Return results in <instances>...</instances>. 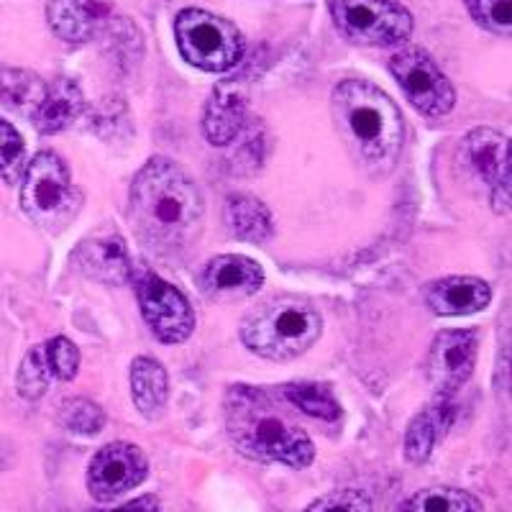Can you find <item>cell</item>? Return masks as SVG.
Returning a JSON list of instances; mask_svg holds the SVG:
<instances>
[{
  "instance_id": "obj_20",
  "label": "cell",
  "mask_w": 512,
  "mask_h": 512,
  "mask_svg": "<svg viewBox=\"0 0 512 512\" xmlns=\"http://www.w3.org/2000/svg\"><path fill=\"white\" fill-rule=\"evenodd\" d=\"M131 395H134V405L144 418H162L169 400V379L157 359H152V356L134 359V364H131Z\"/></svg>"
},
{
  "instance_id": "obj_9",
  "label": "cell",
  "mask_w": 512,
  "mask_h": 512,
  "mask_svg": "<svg viewBox=\"0 0 512 512\" xmlns=\"http://www.w3.org/2000/svg\"><path fill=\"white\" fill-rule=\"evenodd\" d=\"M139 308L146 326L162 344H182L195 331V313L187 297L177 287L164 282L152 269H136L131 272Z\"/></svg>"
},
{
  "instance_id": "obj_16",
  "label": "cell",
  "mask_w": 512,
  "mask_h": 512,
  "mask_svg": "<svg viewBox=\"0 0 512 512\" xmlns=\"http://www.w3.org/2000/svg\"><path fill=\"white\" fill-rule=\"evenodd\" d=\"M108 18L105 0H49L47 21L54 34L70 44H85L98 36Z\"/></svg>"
},
{
  "instance_id": "obj_3",
  "label": "cell",
  "mask_w": 512,
  "mask_h": 512,
  "mask_svg": "<svg viewBox=\"0 0 512 512\" xmlns=\"http://www.w3.org/2000/svg\"><path fill=\"white\" fill-rule=\"evenodd\" d=\"M226 431L239 454L262 464L308 469L315 446L300 425L290 423L262 390L236 384L226 395Z\"/></svg>"
},
{
  "instance_id": "obj_5",
  "label": "cell",
  "mask_w": 512,
  "mask_h": 512,
  "mask_svg": "<svg viewBox=\"0 0 512 512\" xmlns=\"http://www.w3.org/2000/svg\"><path fill=\"white\" fill-rule=\"evenodd\" d=\"M175 36L185 62L203 72H228L244 57L241 31L203 8H185L175 18Z\"/></svg>"
},
{
  "instance_id": "obj_26",
  "label": "cell",
  "mask_w": 512,
  "mask_h": 512,
  "mask_svg": "<svg viewBox=\"0 0 512 512\" xmlns=\"http://www.w3.org/2000/svg\"><path fill=\"white\" fill-rule=\"evenodd\" d=\"M26 167H29V157H26L24 136L0 118V180L6 185H16L24 177Z\"/></svg>"
},
{
  "instance_id": "obj_13",
  "label": "cell",
  "mask_w": 512,
  "mask_h": 512,
  "mask_svg": "<svg viewBox=\"0 0 512 512\" xmlns=\"http://www.w3.org/2000/svg\"><path fill=\"white\" fill-rule=\"evenodd\" d=\"M262 285L264 269L249 256H216L200 272V290L210 300H244L262 290Z\"/></svg>"
},
{
  "instance_id": "obj_6",
  "label": "cell",
  "mask_w": 512,
  "mask_h": 512,
  "mask_svg": "<svg viewBox=\"0 0 512 512\" xmlns=\"http://www.w3.org/2000/svg\"><path fill=\"white\" fill-rule=\"evenodd\" d=\"M21 208L36 226L59 231L80 208L67 164L54 152H39L29 162L21 187Z\"/></svg>"
},
{
  "instance_id": "obj_23",
  "label": "cell",
  "mask_w": 512,
  "mask_h": 512,
  "mask_svg": "<svg viewBox=\"0 0 512 512\" xmlns=\"http://www.w3.org/2000/svg\"><path fill=\"white\" fill-rule=\"evenodd\" d=\"M395 512H484V507L466 489L428 487L400 502Z\"/></svg>"
},
{
  "instance_id": "obj_21",
  "label": "cell",
  "mask_w": 512,
  "mask_h": 512,
  "mask_svg": "<svg viewBox=\"0 0 512 512\" xmlns=\"http://www.w3.org/2000/svg\"><path fill=\"white\" fill-rule=\"evenodd\" d=\"M223 216H226L228 231L236 239L249 241V244H264V241L272 239V213L262 200L251 198V195H231L226 200Z\"/></svg>"
},
{
  "instance_id": "obj_15",
  "label": "cell",
  "mask_w": 512,
  "mask_h": 512,
  "mask_svg": "<svg viewBox=\"0 0 512 512\" xmlns=\"http://www.w3.org/2000/svg\"><path fill=\"white\" fill-rule=\"evenodd\" d=\"M75 262L80 264L82 272L105 285H126L131 282V272H134L126 244L116 233L82 241L75 249Z\"/></svg>"
},
{
  "instance_id": "obj_12",
  "label": "cell",
  "mask_w": 512,
  "mask_h": 512,
  "mask_svg": "<svg viewBox=\"0 0 512 512\" xmlns=\"http://www.w3.org/2000/svg\"><path fill=\"white\" fill-rule=\"evenodd\" d=\"M469 167L492 190V208L500 216L510 213V139L495 128H474L461 141Z\"/></svg>"
},
{
  "instance_id": "obj_22",
  "label": "cell",
  "mask_w": 512,
  "mask_h": 512,
  "mask_svg": "<svg viewBox=\"0 0 512 512\" xmlns=\"http://www.w3.org/2000/svg\"><path fill=\"white\" fill-rule=\"evenodd\" d=\"M44 95H47V82L36 72L0 67V103L16 111L18 116L34 118Z\"/></svg>"
},
{
  "instance_id": "obj_4",
  "label": "cell",
  "mask_w": 512,
  "mask_h": 512,
  "mask_svg": "<svg viewBox=\"0 0 512 512\" xmlns=\"http://www.w3.org/2000/svg\"><path fill=\"white\" fill-rule=\"evenodd\" d=\"M323 331V318L303 297H277L259 305L241 323V341L256 356L274 361L297 359Z\"/></svg>"
},
{
  "instance_id": "obj_2",
  "label": "cell",
  "mask_w": 512,
  "mask_h": 512,
  "mask_svg": "<svg viewBox=\"0 0 512 512\" xmlns=\"http://www.w3.org/2000/svg\"><path fill=\"white\" fill-rule=\"evenodd\" d=\"M331 111L346 152L369 175L395 167L405 144V121L390 95L367 80H344L333 90Z\"/></svg>"
},
{
  "instance_id": "obj_24",
  "label": "cell",
  "mask_w": 512,
  "mask_h": 512,
  "mask_svg": "<svg viewBox=\"0 0 512 512\" xmlns=\"http://www.w3.org/2000/svg\"><path fill=\"white\" fill-rule=\"evenodd\" d=\"M280 392L285 395V400H290L297 410H303L310 418L328 420V423L341 418V405L333 397V392L328 387H323V384L295 382L285 384Z\"/></svg>"
},
{
  "instance_id": "obj_18",
  "label": "cell",
  "mask_w": 512,
  "mask_h": 512,
  "mask_svg": "<svg viewBox=\"0 0 512 512\" xmlns=\"http://www.w3.org/2000/svg\"><path fill=\"white\" fill-rule=\"evenodd\" d=\"M454 415V400L433 397L431 405L410 420L408 433H405V459L410 464H425L431 459L436 443L446 436L451 423H454Z\"/></svg>"
},
{
  "instance_id": "obj_29",
  "label": "cell",
  "mask_w": 512,
  "mask_h": 512,
  "mask_svg": "<svg viewBox=\"0 0 512 512\" xmlns=\"http://www.w3.org/2000/svg\"><path fill=\"white\" fill-rule=\"evenodd\" d=\"M44 354H47V364L52 377L62 379V382H70V379L77 377V369H80V349L72 344L70 338H52V341L44 346Z\"/></svg>"
},
{
  "instance_id": "obj_11",
  "label": "cell",
  "mask_w": 512,
  "mask_h": 512,
  "mask_svg": "<svg viewBox=\"0 0 512 512\" xmlns=\"http://www.w3.org/2000/svg\"><path fill=\"white\" fill-rule=\"evenodd\" d=\"M149 474V461L134 443H108L93 456L88 466V489L93 500L113 502L139 487Z\"/></svg>"
},
{
  "instance_id": "obj_25",
  "label": "cell",
  "mask_w": 512,
  "mask_h": 512,
  "mask_svg": "<svg viewBox=\"0 0 512 512\" xmlns=\"http://www.w3.org/2000/svg\"><path fill=\"white\" fill-rule=\"evenodd\" d=\"M49 379H52V372H49L44 346H34V349L26 351L24 361H21V367H18V395L24 397V400H39V397L47 395Z\"/></svg>"
},
{
  "instance_id": "obj_27",
  "label": "cell",
  "mask_w": 512,
  "mask_h": 512,
  "mask_svg": "<svg viewBox=\"0 0 512 512\" xmlns=\"http://www.w3.org/2000/svg\"><path fill=\"white\" fill-rule=\"evenodd\" d=\"M59 420L67 431L77 433V436H98L105 425V413L93 400L75 397V400L64 402Z\"/></svg>"
},
{
  "instance_id": "obj_31",
  "label": "cell",
  "mask_w": 512,
  "mask_h": 512,
  "mask_svg": "<svg viewBox=\"0 0 512 512\" xmlns=\"http://www.w3.org/2000/svg\"><path fill=\"white\" fill-rule=\"evenodd\" d=\"M93 512H162V505H159V497L144 495V497H136V500L131 502H123V505L103 507V510H93Z\"/></svg>"
},
{
  "instance_id": "obj_1",
  "label": "cell",
  "mask_w": 512,
  "mask_h": 512,
  "mask_svg": "<svg viewBox=\"0 0 512 512\" xmlns=\"http://www.w3.org/2000/svg\"><path fill=\"white\" fill-rule=\"evenodd\" d=\"M203 216L200 187L172 159H149L131 182V221L141 241L164 259L198 241Z\"/></svg>"
},
{
  "instance_id": "obj_28",
  "label": "cell",
  "mask_w": 512,
  "mask_h": 512,
  "mask_svg": "<svg viewBox=\"0 0 512 512\" xmlns=\"http://www.w3.org/2000/svg\"><path fill=\"white\" fill-rule=\"evenodd\" d=\"M510 3L512 0H464L469 16L497 36L510 34Z\"/></svg>"
},
{
  "instance_id": "obj_30",
  "label": "cell",
  "mask_w": 512,
  "mask_h": 512,
  "mask_svg": "<svg viewBox=\"0 0 512 512\" xmlns=\"http://www.w3.org/2000/svg\"><path fill=\"white\" fill-rule=\"evenodd\" d=\"M303 512H374V507L372 497L361 489H336V492L318 497Z\"/></svg>"
},
{
  "instance_id": "obj_10",
  "label": "cell",
  "mask_w": 512,
  "mask_h": 512,
  "mask_svg": "<svg viewBox=\"0 0 512 512\" xmlns=\"http://www.w3.org/2000/svg\"><path fill=\"white\" fill-rule=\"evenodd\" d=\"M477 349L479 338L477 331H441L436 336L431 346V354H428V382L433 387V397H441V400H454L461 392L469 377L474 372V364H477Z\"/></svg>"
},
{
  "instance_id": "obj_8",
  "label": "cell",
  "mask_w": 512,
  "mask_h": 512,
  "mask_svg": "<svg viewBox=\"0 0 512 512\" xmlns=\"http://www.w3.org/2000/svg\"><path fill=\"white\" fill-rule=\"evenodd\" d=\"M390 72L410 105L423 116L443 118L454 111V85L425 49L400 47L390 57Z\"/></svg>"
},
{
  "instance_id": "obj_7",
  "label": "cell",
  "mask_w": 512,
  "mask_h": 512,
  "mask_svg": "<svg viewBox=\"0 0 512 512\" xmlns=\"http://www.w3.org/2000/svg\"><path fill=\"white\" fill-rule=\"evenodd\" d=\"M331 18L359 47H400L413 34V16L397 0H331Z\"/></svg>"
},
{
  "instance_id": "obj_14",
  "label": "cell",
  "mask_w": 512,
  "mask_h": 512,
  "mask_svg": "<svg viewBox=\"0 0 512 512\" xmlns=\"http://www.w3.org/2000/svg\"><path fill=\"white\" fill-rule=\"evenodd\" d=\"M249 95L239 82H221L205 103L203 134L213 146H228L244 134Z\"/></svg>"
},
{
  "instance_id": "obj_17",
  "label": "cell",
  "mask_w": 512,
  "mask_h": 512,
  "mask_svg": "<svg viewBox=\"0 0 512 512\" xmlns=\"http://www.w3.org/2000/svg\"><path fill=\"white\" fill-rule=\"evenodd\" d=\"M492 300V287L479 277H443L425 290V303L438 315H472Z\"/></svg>"
},
{
  "instance_id": "obj_19",
  "label": "cell",
  "mask_w": 512,
  "mask_h": 512,
  "mask_svg": "<svg viewBox=\"0 0 512 512\" xmlns=\"http://www.w3.org/2000/svg\"><path fill=\"white\" fill-rule=\"evenodd\" d=\"M82 108H85V100H82L80 85L67 77H59L52 85H47V95L41 100L39 111L34 113V126L39 128V134H59L72 126Z\"/></svg>"
}]
</instances>
